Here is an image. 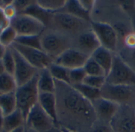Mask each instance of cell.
Returning a JSON list of instances; mask_svg holds the SVG:
<instances>
[{"instance_id": "49", "label": "cell", "mask_w": 135, "mask_h": 132, "mask_svg": "<svg viewBox=\"0 0 135 132\" xmlns=\"http://www.w3.org/2000/svg\"></svg>"}, {"instance_id": "19", "label": "cell", "mask_w": 135, "mask_h": 132, "mask_svg": "<svg viewBox=\"0 0 135 132\" xmlns=\"http://www.w3.org/2000/svg\"><path fill=\"white\" fill-rule=\"evenodd\" d=\"M37 87L40 93H55V80L51 75L48 68L38 71Z\"/></svg>"}, {"instance_id": "41", "label": "cell", "mask_w": 135, "mask_h": 132, "mask_svg": "<svg viewBox=\"0 0 135 132\" xmlns=\"http://www.w3.org/2000/svg\"><path fill=\"white\" fill-rule=\"evenodd\" d=\"M6 49H7L6 47H5L2 44H0V61H2V59L3 58V57L6 54Z\"/></svg>"}, {"instance_id": "20", "label": "cell", "mask_w": 135, "mask_h": 132, "mask_svg": "<svg viewBox=\"0 0 135 132\" xmlns=\"http://www.w3.org/2000/svg\"><path fill=\"white\" fill-rule=\"evenodd\" d=\"M24 126H25V119L17 109L4 117L3 132H12Z\"/></svg>"}, {"instance_id": "10", "label": "cell", "mask_w": 135, "mask_h": 132, "mask_svg": "<svg viewBox=\"0 0 135 132\" xmlns=\"http://www.w3.org/2000/svg\"><path fill=\"white\" fill-rule=\"evenodd\" d=\"M55 125L58 124L41 109L38 103L32 109L25 119V127L36 132H46Z\"/></svg>"}, {"instance_id": "11", "label": "cell", "mask_w": 135, "mask_h": 132, "mask_svg": "<svg viewBox=\"0 0 135 132\" xmlns=\"http://www.w3.org/2000/svg\"><path fill=\"white\" fill-rule=\"evenodd\" d=\"M115 132H135V109L129 105L120 106L110 123Z\"/></svg>"}, {"instance_id": "12", "label": "cell", "mask_w": 135, "mask_h": 132, "mask_svg": "<svg viewBox=\"0 0 135 132\" xmlns=\"http://www.w3.org/2000/svg\"><path fill=\"white\" fill-rule=\"evenodd\" d=\"M13 51L15 59V67L13 76L15 79L17 87H19L33 79L37 75L39 70L32 66L14 49H13Z\"/></svg>"}, {"instance_id": "28", "label": "cell", "mask_w": 135, "mask_h": 132, "mask_svg": "<svg viewBox=\"0 0 135 132\" xmlns=\"http://www.w3.org/2000/svg\"><path fill=\"white\" fill-rule=\"evenodd\" d=\"M17 37V32L9 25V27L4 28L2 33L0 34V44H2L6 48L10 47L15 43Z\"/></svg>"}, {"instance_id": "17", "label": "cell", "mask_w": 135, "mask_h": 132, "mask_svg": "<svg viewBox=\"0 0 135 132\" xmlns=\"http://www.w3.org/2000/svg\"><path fill=\"white\" fill-rule=\"evenodd\" d=\"M115 53L110 51L109 50L100 46L92 55L91 57L99 64V65L104 69L106 76L111 70V68L113 64Z\"/></svg>"}, {"instance_id": "18", "label": "cell", "mask_w": 135, "mask_h": 132, "mask_svg": "<svg viewBox=\"0 0 135 132\" xmlns=\"http://www.w3.org/2000/svg\"><path fill=\"white\" fill-rule=\"evenodd\" d=\"M60 12L70 14L72 16H74L78 18L82 19L89 22H92V14L83 8L79 0L66 1L64 7Z\"/></svg>"}, {"instance_id": "27", "label": "cell", "mask_w": 135, "mask_h": 132, "mask_svg": "<svg viewBox=\"0 0 135 132\" xmlns=\"http://www.w3.org/2000/svg\"><path fill=\"white\" fill-rule=\"evenodd\" d=\"M14 43H17L27 47L35 48L42 50L41 47V40L40 35H25V36H17Z\"/></svg>"}, {"instance_id": "35", "label": "cell", "mask_w": 135, "mask_h": 132, "mask_svg": "<svg viewBox=\"0 0 135 132\" xmlns=\"http://www.w3.org/2000/svg\"><path fill=\"white\" fill-rule=\"evenodd\" d=\"M123 47L127 48V49H135V32L132 31V32L127 34L124 37L119 50Z\"/></svg>"}, {"instance_id": "50", "label": "cell", "mask_w": 135, "mask_h": 132, "mask_svg": "<svg viewBox=\"0 0 135 132\" xmlns=\"http://www.w3.org/2000/svg\"><path fill=\"white\" fill-rule=\"evenodd\" d=\"M134 5H135V4H134Z\"/></svg>"}, {"instance_id": "23", "label": "cell", "mask_w": 135, "mask_h": 132, "mask_svg": "<svg viewBox=\"0 0 135 132\" xmlns=\"http://www.w3.org/2000/svg\"><path fill=\"white\" fill-rule=\"evenodd\" d=\"M48 70L55 81L70 84V80H69L70 70L69 69L53 62L48 67Z\"/></svg>"}, {"instance_id": "14", "label": "cell", "mask_w": 135, "mask_h": 132, "mask_svg": "<svg viewBox=\"0 0 135 132\" xmlns=\"http://www.w3.org/2000/svg\"><path fill=\"white\" fill-rule=\"evenodd\" d=\"M101 46L98 39L97 38L92 28L86 31L72 39V48H74L80 52L91 57V55Z\"/></svg>"}, {"instance_id": "37", "label": "cell", "mask_w": 135, "mask_h": 132, "mask_svg": "<svg viewBox=\"0 0 135 132\" xmlns=\"http://www.w3.org/2000/svg\"><path fill=\"white\" fill-rule=\"evenodd\" d=\"M4 13L6 15V17L11 21L18 13L15 9V7L13 5V1L10 4H9L8 6H6L4 9H3Z\"/></svg>"}, {"instance_id": "29", "label": "cell", "mask_w": 135, "mask_h": 132, "mask_svg": "<svg viewBox=\"0 0 135 132\" xmlns=\"http://www.w3.org/2000/svg\"><path fill=\"white\" fill-rule=\"evenodd\" d=\"M83 68L87 76H106V74L104 69L91 57H89V58L87 60Z\"/></svg>"}, {"instance_id": "26", "label": "cell", "mask_w": 135, "mask_h": 132, "mask_svg": "<svg viewBox=\"0 0 135 132\" xmlns=\"http://www.w3.org/2000/svg\"><path fill=\"white\" fill-rule=\"evenodd\" d=\"M74 87L88 101L93 102L95 99L101 97L100 95V90L93 88L85 83H81L76 86H74Z\"/></svg>"}, {"instance_id": "9", "label": "cell", "mask_w": 135, "mask_h": 132, "mask_svg": "<svg viewBox=\"0 0 135 132\" xmlns=\"http://www.w3.org/2000/svg\"><path fill=\"white\" fill-rule=\"evenodd\" d=\"M11 47L19 53L37 70L48 68V67L54 62V61L42 50L27 47L17 43H13Z\"/></svg>"}, {"instance_id": "42", "label": "cell", "mask_w": 135, "mask_h": 132, "mask_svg": "<svg viewBox=\"0 0 135 132\" xmlns=\"http://www.w3.org/2000/svg\"><path fill=\"white\" fill-rule=\"evenodd\" d=\"M25 126L21 127V128H20L18 129H16V130L13 131L12 132H25Z\"/></svg>"}, {"instance_id": "40", "label": "cell", "mask_w": 135, "mask_h": 132, "mask_svg": "<svg viewBox=\"0 0 135 132\" xmlns=\"http://www.w3.org/2000/svg\"><path fill=\"white\" fill-rule=\"evenodd\" d=\"M4 117L5 116L0 110V132H3V124H4Z\"/></svg>"}, {"instance_id": "1", "label": "cell", "mask_w": 135, "mask_h": 132, "mask_svg": "<svg viewBox=\"0 0 135 132\" xmlns=\"http://www.w3.org/2000/svg\"><path fill=\"white\" fill-rule=\"evenodd\" d=\"M55 94L58 124L73 131H89L97 120L91 102L71 85L58 81H55Z\"/></svg>"}, {"instance_id": "6", "label": "cell", "mask_w": 135, "mask_h": 132, "mask_svg": "<svg viewBox=\"0 0 135 132\" xmlns=\"http://www.w3.org/2000/svg\"><path fill=\"white\" fill-rule=\"evenodd\" d=\"M102 98L122 105H135V86L111 85L105 83L100 90Z\"/></svg>"}, {"instance_id": "39", "label": "cell", "mask_w": 135, "mask_h": 132, "mask_svg": "<svg viewBox=\"0 0 135 132\" xmlns=\"http://www.w3.org/2000/svg\"><path fill=\"white\" fill-rule=\"evenodd\" d=\"M46 132H63L62 131V129L60 126L59 125H55L53 126L51 128H50L48 131H47Z\"/></svg>"}, {"instance_id": "21", "label": "cell", "mask_w": 135, "mask_h": 132, "mask_svg": "<svg viewBox=\"0 0 135 132\" xmlns=\"http://www.w3.org/2000/svg\"><path fill=\"white\" fill-rule=\"evenodd\" d=\"M25 14H27L35 19H36L37 20H39L40 23H42L45 28L47 27L51 17V13L47 12L46 10H44V9H42L40 6H39L37 5V3L36 2V0L33 1V2L22 13Z\"/></svg>"}, {"instance_id": "31", "label": "cell", "mask_w": 135, "mask_h": 132, "mask_svg": "<svg viewBox=\"0 0 135 132\" xmlns=\"http://www.w3.org/2000/svg\"><path fill=\"white\" fill-rule=\"evenodd\" d=\"M125 63H127L134 71H135V49L121 48L116 53Z\"/></svg>"}, {"instance_id": "22", "label": "cell", "mask_w": 135, "mask_h": 132, "mask_svg": "<svg viewBox=\"0 0 135 132\" xmlns=\"http://www.w3.org/2000/svg\"><path fill=\"white\" fill-rule=\"evenodd\" d=\"M17 109L15 91L0 94V110L4 116L12 113Z\"/></svg>"}, {"instance_id": "47", "label": "cell", "mask_w": 135, "mask_h": 132, "mask_svg": "<svg viewBox=\"0 0 135 132\" xmlns=\"http://www.w3.org/2000/svg\"><path fill=\"white\" fill-rule=\"evenodd\" d=\"M28 131H29V132H36V131H32V130H29V129H28Z\"/></svg>"}, {"instance_id": "46", "label": "cell", "mask_w": 135, "mask_h": 132, "mask_svg": "<svg viewBox=\"0 0 135 132\" xmlns=\"http://www.w3.org/2000/svg\"><path fill=\"white\" fill-rule=\"evenodd\" d=\"M2 30H3V29H2V28H0V34L2 33Z\"/></svg>"}, {"instance_id": "24", "label": "cell", "mask_w": 135, "mask_h": 132, "mask_svg": "<svg viewBox=\"0 0 135 132\" xmlns=\"http://www.w3.org/2000/svg\"><path fill=\"white\" fill-rule=\"evenodd\" d=\"M17 87V85L13 75L6 72L0 75V94L14 92Z\"/></svg>"}, {"instance_id": "8", "label": "cell", "mask_w": 135, "mask_h": 132, "mask_svg": "<svg viewBox=\"0 0 135 132\" xmlns=\"http://www.w3.org/2000/svg\"><path fill=\"white\" fill-rule=\"evenodd\" d=\"M92 31L98 39L101 46L116 54L119 49V38L115 30L106 23L92 21Z\"/></svg>"}, {"instance_id": "16", "label": "cell", "mask_w": 135, "mask_h": 132, "mask_svg": "<svg viewBox=\"0 0 135 132\" xmlns=\"http://www.w3.org/2000/svg\"><path fill=\"white\" fill-rule=\"evenodd\" d=\"M38 104L41 109L58 124L57 104L55 93H40Z\"/></svg>"}, {"instance_id": "45", "label": "cell", "mask_w": 135, "mask_h": 132, "mask_svg": "<svg viewBox=\"0 0 135 132\" xmlns=\"http://www.w3.org/2000/svg\"><path fill=\"white\" fill-rule=\"evenodd\" d=\"M25 132H29V131H28V129L25 127Z\"/></svg>"}, {"instance_id": "13", "label": "cell", "mask_w": 135, "mask_h": 132, "mask_svg": "<svg viewBox=\"0 0 135 132\" xmlns=\"http://www.w3.org/2000/svg\"><path fill=\"white\" fill-rule=\"evenodd\" d=\"M97 120L110 124L116 113H118L120 105L117 103L100 97L91 102Z\"/></svg>"}, {"instance_id": "7", "label": "cell", "mask_w": 135, "mask_h": 132, "mask_svg": "<svg viewBox=\"0 0 135 132\" xmlns=\"http://www.w3.org/2000/svg\"><path fill=\"white\" fill-rule=\"evenodd\" d=\"M10 26L15 30L17 36L40 35L46 28L39 20L25 13L17 14L10 21Z\"/></svg>"}, {"instance_id": "5", "label": "cell", "mask_w": 135, "mask_h": 132, "mask_svg": "<svg viewBox=\"0 0 135 132\" xmlns=\"http://www.w3.org/2000/svg\"><path fill=\"white\" fill-rule=\"evenodd\" d=\"M106 83L135 86V71L125 63L117 54H115L111 70L106 76Z\"/></svg>"}, {"instance_id": "33", "label": "cell", "mask_w": 135, "mask_h": 132, "mask_svg": "<svg viewBox=\"0 0 135 132\" xmlns=\"http://www.w3.org/2000/svg\"><path fill=\"white\" fill-rule=\"evenodd\" d=\"M83 83L98 90H101L106 83V76H86Z\"/></svg>"}, {"instance_id": "43", "label": "cell", "mask_w": 135, "mask_h": 132, "mask_svg": "<svg viewBox=\"0 0 135 132\" xmlns=\"http://www.w3.org/2000/svg\"><path fill=\"white\" fill-rule=\"evenodd\" d=\"M3 72H5L4 67H3V65H2V61H0V75L2 74Z\"/></svg>"}, {"instance_id": "36", "label": "cell", "mask_w": 135, "mask_h": 132, "mask_svg": "<svg viewBox=\"0 0 135 132\" xmlns=\"http://www.w3.org/2000/svg\"><path fill=\"white\" fill-rule=\"evenodd\" d=\"M34 0H13V5L15 7L17 13H22Z\"/></svg>"}, {"instance_id": "4", "label": "cell", "mask_w": 135, "mask_h": 132, "mask_svg": "<svg viewBox=\"0 0 135 132\" xmlns=\"http://www.w3.org/2000/svg\"><path fill=\"white\" fill-rule=\"evenodd\" d=\"M37 75L28 83L17 87L15 91L17 108L22 113L25 119L38 103L40 92L37 87Z\"/></svg>"}, {"instance_id": "2", "label": "cell", "mask_w": 135, "mask_h": 132, "mask_svg": "<svg viewBox=\"0 0 135 132\" xmlns=\"http://www.w3.org/2000/svg\"><path fill=\"white\" fill-rule=\"evenodd\" d=\"M46 28L61 32L72 39L78 35L91 29V22L78 18L70 14L57 12L51 14Z\"/></svg>"}, {"instance_id": "38", "label": "cell", "mask_w": 135, "mask_h": 132, "mask_svg": "<svg viewBox=\"0 0 135 132\" xmlns=\"http://www.w3.org/2000/svg\"><path fill=\"white\" fill-rule=\"evenodd\" d=\"M10 25V20L6 17L4 11L2 9L0 8V28L4 29Z\"/></svg>"}, {"instance_id": "44", "label": "cell", "mask_w": 135, "mask_h": 132, "mask_svg": "<svg viewBox=\"0 0 135 132\" xmlns=\"http://www.w3.org/2000/svg\"><path fill=\"white\" fill-rule=\"evenodd\" d=\"M62 131L63 132H75V131H73L67 130V129H65V128H62Z\"/></svg>"}, {"instance_id": "3", "label": "cell", "mask_w": 135, "mask_h": 132, "mask_svg": "<svg viewBox=\"0 0 135 132\" xmlns=\"http://www.w3.org/2000/svg\"><path fill=\"white\" fill-rule=\"evenodd\" d=\"M40 40L42 50L53 61L72 46L70 37L50 28H45L41 33Z\"/></svg>"}, {"instance_id": "34", "label": "cell", "mask_w": 135, "mask_h": 132, "mask_svg": "<svg viewBox=\"0 0 135 132\" xmlns=\"http://www.w3.org/2000/svg\"><path fill=\"white\" fill-rule=\"evenodd\" d=\"M88 132H115L111 124L100 120H96Z\"/></svg>"}, {"instance_id": "48", "label": "cell", "mask_w": 135, "mask_h": 132, "mask_svg": "<svg viewBox=\"0 0 135 132\" xmlns=\"http://www.w3.org/2000/svg\"><path fill=\"white\" fill-rule=\"evenodd\" d=\"M134 109H135V105H134Z\"/></svg>"}, {"instance_id": "30", "label": "cell", "mask_w": 135, "mask_h": 132, "mask_svg": "<svg viewBox=\"0 0 135 132\" xmlns=\"http://www.w3.org/2000/svg\"><path fill=\"white\" fill-rule=\"evenodd\" d=\"M2 63L3 65L5 72L9 74L13 75L14 67H15V59H14L13 48L11 46L6 49V54L3 58L2 59Z\"/></svg>"}, {"instance_id": "15", "label": "cell", "mask_w": 135, "mask_h": 132, "mask_svg": "<svg viewBox=\"0 0 135 132\" xmlns=\"http://www.w3.org/2000/svg\"><path fill=\"white\" fill-rule=\"evenodd\" d=\"M89 57L74 48H70L59 56L54 62L69 70L83 68Z\"/></svg>"}, {"instance_id": "25", "label": "cell", "mask_w": 135, "mask_h": 132, "mask_svg": "<svg viewBox=\"0 0 135 132\" xmlns=\"http://www.w3.org/2000/svg\"><path fill=\"white\" fill-rule=\"evenodd\" d=\"M65 0H36V2L44 10L51 13L60 12L66 4Z\"/></svg>"}, {"instance_id": "32", "label": "cell", "mask_w": 135, "mask_h": 132, "mask_svg": "<svg viewBox=\"0 0 135 132\" xmlns=\"http://www.w3.org/2000/svg\"><path fill=\"white\" fill-rule=\"evenodd\" d=\"M86 73L83 68L71 69L69 72V80L70 85L72 87L83 83L85 78L86 77Z\"/></svg>"}]
</instances>
